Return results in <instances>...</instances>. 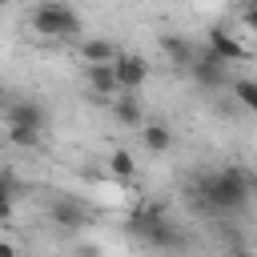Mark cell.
Listing matches in <instances>:
<instances>
[{
  "instance_id": "obj_1",
  "label": "cell",
  "mask_w": 257,
  "mask_h": 257,
  "mask_svg": "<svg viewBox=\"0 0 257 257\" xmlns=\"http://www.w3.org/2000/svg\"><path fill=\"white\" fill-rule=\"evenodd\" d=\"M197 197L217 213H241L249 205V197H253V177L241 165H225V169L197 181Z\"/></svg>"
},
{
  "instance_id": "obj_2",
  "label": "cell",
  "mask_w": 257,
  "mask_h": 257,
  "mask_svg": "<svg viewBox=\"0 0 257 257\" xmlns=\"http://www.w3.org/2000/svg\"><path fill=\"white\" fill-rule=\"evenodd\" d=\"M32 32L40 40H80V16L68 0H40L32 8Z\"/></svg>"
},
{
  "instance_id": "obj_3",
  "label": "cell",
  "mask_w": 257,
  "mask_h": 257,
  "mask_svg": "<svg viewBox=\"0 0 257 257\" xmlns=\"http://www.w3.org/2000/svg\"><path fill=\"white\" fill-rule=\"evenodd\" d=\"M128 233L137 241H145L149 249H161V253H177L185 249V237L177 233V225L161 213V209H137L128 217Z\"/></svg>"
},
{
  "instance_id": "obj_4",
  "label": "cell",
  "mask_w": 257,
  "mask_h": 257,
  "mask_svg": "<svg viewBox=\"0 0 257 257\" xmlns=\"http://www.w3.org/2000/svg\"><path fill=\"white\" fill-rule=\"evenodd\" d=\"M44 124H48V112H44V104L40 100H32V96H8L4 100V128H28V133H44Z\"/></svg>"
},
{
  "instance_id": "obj_5",
  "label": "cell",
  "mask_w": 257,
  "mask_h": 257,
  "mask_svg": "<svg viewBox=\"0 0 257 257\" xmlns=\"http://www.w3.org/2000/svg\"><path fill=\"white\" fill-rule=\"evenodd\" d=\"M149 60L141 52H116L112 60V80H116V92H141L145 80H149Z\"/></svg>"
},
{
  "instance_id": "obj_6",
  "label": "cell",
  "mask_w": 257,
  "mask_h": 257,
  "mask_svg": "<svg viewBox=\"0 0 257 257\" xmlns=\"http://www.w3.org/2000/svg\"><path fill=\"white\" fill-rule=\"evenodd\" d=\"M205 48L221 60V64H241V60H249L253 52H249V44H241L237 40V32H229L225 24H213L209 32H205Z\"/></svg>"
},
{
  "instance_id": "obj_7",
  "label": "cell",
  "mask_w": 257,
  "mask_h": 257,
  "mask_svg": "<svg viewBox=\"0 0 257 257\" xmlns=\"http://www.w3.org/2000/svg\"><path fill=\"white\" fill-rule=\"evenodd\" d=\"M189 72H193V80H197L201 88H221L225 76H229V64H221L209 48H197L193 60H189Z\"/></svg>"
},
{
  "instance_id": "obj_8",
  "label": "cell",
  "mask_w": 257,
  "mask_h": 257,
  "mask_svg": "<svg viewBox=\"0 0 257 257\" xmlns=\"http://www.w3.org/2000/svg\"><path fill=\"white\" fill-rule=\"evenodd\" d=\"M116 52H120V48H116L112 40H104V36H84V40H80V60H84V64H112Z\"/></svg>"
},
{
  "instance_id": "obj_9",
  "label": "cell",
  "mask_w": 257,
  "mask_h": 257,
  "mask_svg": "<svg viewBox=\"0 0 257 257\" xmlns=\"http://www.w3.org/2000/svg\"><path fill=\"white\" fill-rule=\"evenodd\" d=\"M112 116H116L120 124H128V128H141V124H145V108H141L137 92H116V96H112Z\"/></svg>"
},
{
  "instance_id": "obj_10",
  "label": "cell",
  "mask_w": 257,
  "mask_h": 257,
  "mask_svg": "<svg viewBox=\"0 0 257 257\" xmlns=\"http://www.w3.org/2000/svg\"><path fill=\"white\" fill-rule=\"evenodd\" d=\"M141 141H145L149 153H169L173 149V128L165 120H145L141 124Z\"/></svg>"
},
{
  "instance_id": "obj_11",
  "label": "cell",
  "mask_w": 257,
  "mask_h": 257,
  "mask_svg": "<svg viewBox=\"0 0 257 257\" xmlns=\"http://www.w3.org/2000/svg\"><path fill=\"white\" fill-rule=\"evenodd\" d=\"M88 72V88L100 96V100H112L116 96V80H112V64H84Z\"/></svg>"
},
{
  "instance_id": "obj_12",
  "label": "cell",
  "mask_w": 257,
  "mask_h": 257,
  "mask_svg": "<svg viewBox=\"0 0 257 257\" xmlns=\"http://www.w3.org/2000/svg\"><path fill=\"white\" fill-rule=\"evenodd\" d=\"M161 48H165V56L177 64V68H189V60H193V52H197V44L193 40H185V36H161Z\"/></svg>"
},
{
  "instance_id": "obj_13",
  "label": "cell",
  "mask_w": 257,
  "mask_h": 257,
  "mask_svg": "<svg viewBox=\"0 0 257 257\" xmlns=\"http://www.w3.org/2000/svg\"><path fill=\"white\" fill-rule=\"evenodd\" d=\"M52 221H56L60 229H80V225L88 221V213H84L76 201H52Z\"/></svg>"
},
{
  "instance_id": "obj_14",
  "label": "cell",
  "mask_w": 257,
  "mask_h": 257,
  "mask_svg": "<svg viewBox=\"0 0 257 257\" xmlns=\"http://www.w3.org/2000/svg\"><path fill=\"white\" fill-rule=\"evenodd\" d=\"M229 92L237 96V104H241L245 112H257V84H253L249 76H237V80L229 84Z\"/></svg>"
},
{
  "instance_id": "obj_15",
  "label": "cell",
  "mask_w": 257,
  "mask_h": 257,
  "mask_svg": "<svg viewBox=\"0 0 257 257\" xmlns=\"http://www.w3.org/2000/svg\"><path fill=\"white\" fill-rule=\"evenodd\" d=\"M108 173L120 177V181H128V177L137 173V157H133L128 149H112V153H108Z\"/></svg>"
},
{
  "instance_id": "obj_16",
  "label": "cell",
  "mask_w": 257,
  "mask_h": 257,
  "mask_svg": "<svg viewBox=\"0 0 257 257\" xmlns=\"http://www.w3.org/2000/svg\"><path fill=\"white\" fill-rule=\"evenodd\" d=\"M12 205H16V185H12V181L0 173V225L12 217Z\"/></svg>"
},
{
  "instance_id": "obj_17",
  "label": "cell",
  "mask_w": 257,
  "mask_h": 257,
  "mask_svg": "<svg viewBox=\"0 0 257 257\" xmlns=\"http://www.w3.org/2000/svg\"><path fill=\"white\" fill-rule=\"evenodd\" d=\"M0 257H16V245L8 237H0Z\"/></svg>"
},
{
  "instance_id": "obj_18",
  "label": "cell",
  "mask_w": 257,
  "mask_h": 257,
  "mask_svg": "<svg viewBox=\"0 0 257 257\" xmlns=\"http://www.w3.org/2000/svg\"><path fill=\"white\" fill-rule=\"evenodd\" d=\"M225 257H253L249 249H233V253H225Z\"/></svg>"
},
{
  "instance_id": "obj_19",
  "label": "cell",
  "mask_w": 257,
  "mask_h": 257,
  "mask_svg": "<svg viewBox=\"0 0 257 257\" xmlns=\"http://www.w3.org/2000/svg\"><path fill=\"white\" fill-rule=\"evenodd\" d=\"M4 100H8V92H4V84H0V108H4Z\"/></svg>"
},
{
  "instance_id": "obj_20",
  "label": "cell",
  "mask_w": 257,
  "mask_h": 257,
  "mask_svg": "<svg viewBox=\"0 0 257 257\" xmlns=\"http://www.w3.org/2000/svg\"><path fill=\"white\" fill-rule=\"evenodd\" d=\"M4 4H8V0H0V8H4Z\"/></svg>"
}]
</instances>
